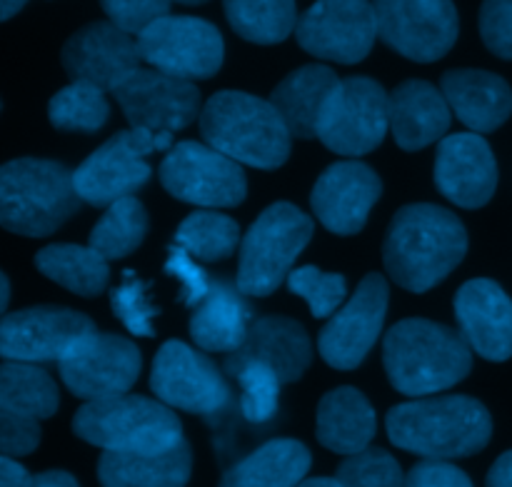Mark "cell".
<instances>
[{
    "label": "cell",
    "instance_id": "1",
    "mask_svg": "<svg viewBox=\"0 0 512 487\" xmlns=\"http://www.w3.org/2000/svg\"><path fill=\"white\" fill-rule=\"evenodd\" d=\"M468 253V230L440 205H405L385 235V268L400 288L425 293L443 283Z\"/></svg>",
    "mask_w": 512,
    "mask_h": 487
},
{
    "label": "cell",
    "instance_id": "2",
    "mask_svg": "<svg viewBox=\"0 0 512 487\" xmlns=\"http://www.w3.org/2000/svg\"><path fill=\"white\" fill-rule=\"evenodd\" d=\"M390 385L408 398H428L468 378L473 350L458 330L425 318L400 320L383 343Z\"/></svg>",
    "mask_w": 512,
    "mask_h": 487
},
{
    "label": "cell",
    "instance_id": "3",
    "mask_svg": "<svg viewBox=\"0 0 512 487\" xmlns=\"http://www.w3.org/2000/svg\"><path fill=\"white\" fill-rule=\"evenodd\" d=\"M385 428L400 450L428 460H453L480 453L490 443L493 418L480 400L448 395L398 405L385 418Z\"/></svg>",
    "mask_w": 512,
    "mask_h": 487
},
{
    "label": "cell",
    "instance_id": "4",
    "mask_svg": "<svg viewBox=\"0 0 512 487\" xmlns=\"http://www.w3.org/2000/svg\"><path fill=\"white\" fill-rule=\"evenodd\" d=\"M200 133L205 143L230 160L260 170L285 165L293 143L273 103L240 90H223L205 103L200 110Z\"/></svg>",
    "mask_w": 512,
    "mask_h": 487
},
{
    "label": "cell",
    "instance_id": "5",
    "mask_svg": "<svg viewBox=\"0 0 512 487\" xmlns=\"http://www.w3.org/2000/svg\"><path fill=\"white\" fill-rule=\"evenodd\" d=\"M83 200L73 170L63 163L18 158L0 165V228L25 238H45L63 228Z\"/></svg>",
    "mask_w": 512,
    "mask_h": 487
},
{
    "label": "cell",
    "instance_id": "6",
    "mask_svg": "<svg viewBox=\"0 0 512 487\" xmlns=\"http://www.w3.org/2000/svg\"><path fill=\"white\" fill-rule=\"evenodd\" d=\"M73 433L105 453H165L183 443V425L168 405L128 393L85 403Z\"/></svg>",
    "mask_w": 512,
    "mask_h": 487
},
{
    "label": "cell",
    "instance_id": "7",
    "mask_svg": "<svg viewBox=\"0 0 512 487\" xmlns=\"http://www.w3.org/2000/svg\"><path fill=\"white\" fill-rule=\"evenodd\" d=\"M313 238V220L290 203H275L260 213L240 243L238 285L248 298L275 293Z\"/></svg>",
    "mask_w": 512,
    "mask_h": 487
},
{
    "label": "cell",
    "instance_id": "8",
    "mask_svg": "<svg viewBox=\"0 0 512 487\" xmlns=\"http://www.w3.org/2000/svg\"><path fill=\"white\" fill-rule=\"evenodd\" d=\"M173 148V138L153 135L148 130H123L105 140L78 170H73L75 193L83 203L95 208H108L123 198H133L143 188L153 170L148 155Z\"/></svg>",
    "mask_w": 512,
    "mask_h": 487
},
{
    "label": "cell",
    "instance_id": "9",
    "mask_svg": "<svg viewBox=\"0 0 512 487\" xmlns=\"http://www.w3.org/2000/svg\"><path fill=\"white\" fill-rule=\"evenodd\" d=\"M143 63L180 80L213 78L223 68L225 43L213 23L193 15H163L138 35Z\"/></svg>",
    "mask_w": 512,
    "mask_h": 487
},
{
    "label": "cell",
    "instance_id": "10",
    "mask_svg": "<svg viewBox=\"0 0 512 487\" xmlns=\"http://www.w3.org/2000/svg\"><path fill=\"white\" fill-rule=\"evenodd\" d=\"M388 128L385 88L378 80L355 75L340 80L330 95L318 125V140L333 153L360 158L383 143Z\"/></svg>",
    "mask_w": 512,
    "mask_h": 487
},
{
    "label": "cell",
    "instance_id": "11",
    "mask_svg": "<svg viewBox=\"0 0 512 487\" xmlns=\"http://www.w3.org/2000/svg\"><path fill=\"white\" fill-rule=\"evenodd\" d=\"M160 183L173 198L203 208H233L248 195L240 163L208 143L185 140L170 148L160 163Z\"/></svg>",
    "mask_w": 512,
    "mask_h": 487
},
{
    "label": "cell",
    "instance_id": "12",
    "mask_svg": "<svg viewBox=\"0 0 512 487\" xmlns=\"http://www.w3.org/2000/svg\"><path fill=\"white\" fill-rule=\"evenodd\" d=\"M378 38L415 63L450 53L460 33L453 0H373Z\"/></svg>",
    "mask_w": 512,
    "mask_h": 487
},
{
    "label": "cell",
    "instance_id": "13",
    "mask_svg": "<svg viewBox=\"0 0 512 487\" xmlns=\"http://www.w3.org/2000/svg\"><path fill=\"white\" fill-rule=\"evenodd\" d=\"M143 355L133 340L113 333H93L75 340L58 360L65 388L83 400L125 395L138 380Z\"/></svg>",
    "mask_w": 512,
    "mask_h": 487
},
{
    "label": "cell",
    "instance_id": "14",
    "mask_svg": "<svg viewBox=\"0 0 512 487\" xmlns=\"http://www.w3.org/2000/svg\"><path fill=\"white\" fill-rule=\"evenodd\" d=\"M295 38L313 58L360 63L378 38L373 0H315L298 18Z\"/></svg>",
    "mask_w": 512,
    "mask_h": 487
},
{
    "label": "cell",
    "instance_id": "15",
    "mask_svg": "<svg viewBox=\"0 0 512 487\" xmlns=\"http://www.w3.org/2000/svg\"><path fill=\"white\" fill-rule=\"evenodd\" d=\"M150 388L160 403L193 415H215L230 403V385L213 360L180 340H168L158 350Z\"/></svg>",
    "mask_w": 512,
    "mask_h": 487
},
{
    "label": "cell",
    "instance_id": "16",
    "mask_svg": "<svg viewBox=\"0 0 512 487\" xmlns=\"http://www.w3.org/2000/svg\"><path fill=\"white\" fill-rule=\"evenodd\" d=\"M130 128L173 138L200 113V90L190 80L173 78L155 68H138L113 90Z\"/></svg>",
    "mask_w": 512,
    "mask_h": 487
},
{
    "label": "cell",
    "instance_id": "17",
    "mask_svg": "<svg viewBox=\"0 0 512 487\" xmlns=\"http://www.w3.org/2000/svg\"><path fill=\"white\" fill-rule=\"evenodd\" d=\"M390 290L383 275L370 273L353 298L328 320L318 338V350L335 370H353L378 343L388 313Z\"/></svg>",
    "mask_w": 512,
    "mask_h": 487
},
{
    "label": "cell",
    "instance_id": "18",
    "mask_svg": "<svg viewBox=\"0 0 512 487\" xmlns=\"http://www.w3.org/2000/svg\"><path fill=\"white\" fill-rule=\"evenodd\" d=\"M88 315L53 305L18 310L0 318V358L15 363H58L65 350L93 333Z\"/></svg>",
    "mask_w": 512,
    "mask_h": 487
},
{
    "label": "cell",
    "instance_id": "19",
    "mask_svg": "<svg viewBox=\"0 0 512 487\" xmlns=\"http://www.w3.org/2000/svg\"><path fill=\"white\" fill-rule=\"evenodd\" d=\"M60 60L73 83H88L103 93H113L140 68L138 40L110 20H98L70 35Z\"/></svg>",
    "mask_w": 512,
    "mask_h": 487
},
{
    "label": "cell",
    "instance_id": "20",
    "mask_svg": "<svg viewBox=\"0 0 512 487\" xmlns=\"http://www.w3.org/2000/svg\"><path fill=\"white\" fill-rule=\"evenodd\" d=\"M383 183L370 165L343 160L325 170L315 183L310 205L320 223L335 235H355L368 223L380 200Z\"/></svg>",
    "mask_w": 512,
    "mask_h": 487
},
{
    "label": "cell",
    "instance_id": "21",
    "mask_svg": "<svg viewBox=\"0 0 512 487\" xmlns=\"http://www.w3.org/2000/svg\"><path fill=\"white\" fill-rule=\"evenodd\" d=\"M435 185L460 208H483L498 188V163L488 140L478 133H455L440 140L435 153Z\"/></svg>",
    "mask_w": 512,
    "mask_h": 487
},
{
    "label": "cell",
    "instance_id": "22",
    "mask_svg": "<svg viewBox=\"0 0 512 487\" xmlns=\"http://www.w3.org/2000/svg\"><path fill=\"white\" fill-rule=\"evenodd\" d=\"M455 318L470 350L490 363L512 358V300L490 278L468 280L455 295Z\"/></svg>",
    "mask_w": 512,
    "mask_h": 487
},
{
    "label": "cell",
    "instance_id": "23",
    "mask_svg": "<svg viewBox=\"0 0 512 487\" xmlns=\"http://www.w3.org/2000/svg\"><path fill=\"white\" fill-rule=\"evenodd\" d=\"M228 358L265 365L278 375L280 383H295L313 360V345L300 323L283 315H265L253 320L245 343Z\"/></svg>",
    "mask_w": 512,
    "mask_h": 487
},
{
    "label": "cell",
    "instance_id": "24",
    "mask_svg": "<svg viewBox=\"0 0 512 487\" xmlns=\"http://www.w3.org/2000/svg\"><path fill=\"white\" fill-rule=\"evenodd\" d=\"M450 110L443 90L428 80H405L388 95V118L395 143L403 150H423L443 140L450 128Z\"/></svg>",
    "mask_w": 512,
    "mask_h": 487
},
{
    "label": "cell",
    "instance_id": "25",
    "mask_svg": "<svg viewBox=\"0 0 512 487\" xmlns=\"http://www.w3.org/2000/svg\"><path fill=\"white\" fill-rule=\"evenodd\" d=\"M450 110L475 133H493L512 113V90L488 70H448L440 80Z\"/></svg>",
    "mask_w": 512,
    "mask_h": 487
},
{
    "label": "cell",
    "instance_id": "26",
    "mask_svg": "<svg viewBox=\"0 0 512 487\" xmlns=\"http://www.w3.org/2000/svg\"><path fill=\"white\" fill-rule=\"evenodd\" d=\"M248 295L228 280H213L208 295L193 308L190 335L208 353H235L248 338L253 308Z\"/></svg>",
    "mask_w": 512,
    "mask_h": 487
},
{
    "label": "cell",
    "instance_id": "27",
    "mask_svg": "<svg viewBox=\"0 0 512 487\" xmlns=\"http://www.w3.org/2000/svg\"><path fill=\"white\" fill-rule=\"evenodd\" d=\"M340 78L328 65H303L285 75L270 93V103L288 125L293 138H318V125L330 95L338 88Z\"/></svg>",
    "mask_w": 512,
    "mask_h": 487
},
{
    "label": "cell",
    "instance_id": "28",
    "mask_svg": "<svg viewBox=\"0 0 512 487\" xmlns=\"http://www.w3.org/2000/svg\"><path fill=\"white\" fill-rule=\"evenodd\" d=\"M193 470L190 445L165 453H103L98 478L103 487H185Z\"/></svg>",
    "mask_w": 512,
    "mask_h": 487
},
{
    "label": "cell",
    "instance_id": "29",
    "mask_svg": "<svg viewBox=\"0 0 512 487\" xmlns=\"http://www.w3.org/2000/svg\"><path fill=\"white\" fill-rule=\"evenodd\" d=\"M375 410L360 390H330L318 405V440L338 455H358L375 438Z\"/></svg>",
    "mask_w": 512,
    "mask_h": 487
},
{
    "label": "cell",
    "instance_id": "30",
    "mask_svg": "<svg viewBox=\"0 0 512 487\" xmlns=\"http://www.w3.org/2000/svg\"><path fill=\"white\" fill-rule=\"evenodd\" d=\"M310 470V450L290 438L270 440L240 460L220 487H298Z\"/></svg>",
    "mask_w": 512,
    "mask_h": 487
},
{
    "label": "cell",
    "instance_id": "31",
    "mask_svg": "<svg viewBox=\"0 0 512 487\" xmlns=\"http://www.w3.org/2000/svg\"><path fill=\"white\" fill-rule=\"evenodd\" d=\"M35 268L60 288L83 298H95L108 288V260L90 245L58 243L35 255Z\"/></svg>",
    "mask_w": 512,
    "mask_h": 487
},
{
    "label": "cell",
    "instance_id": "32",
    "mask_svg": "<svg viewBox=\"0 0 512 487\" xmlns=\"http://www.w3.org/2000/svg\"><path fill=\"white\" fill-rule=\"evenodd\" d=\"M60 405L58 385L40 365L0 363V408L30 420L53 418Z\"/></svg>",
    "mask_w": 512,
    "mask_h": 487
},
{
    "label": "cell",
    "instance_id": "33",
    "mask_svg": "<svg viewBox=\"0 0 512 487\" xmlns=\"http://www.w3.org/2000/svg\"><path fill=\"white\" fill-rule=\"evenodd\" d=\"M230 28L248 43H283L298 25L295 0H223Z\"/></svg>",
    "mask_w": 512,
    "mask_h": 487
},
{
    "label": "cell",
    "instance_id": "34",
    "mask_svg": "<svg viewBox=\"0 0 512 487\" xmlns=\"http://www.w3.org/2000/svg\"><path fill=\"white\" fill-rule=\"evenodd\" d=\"M148 233V213L135 198H123L108 205L103 218L90 233V248L98 250L105 260H118L140 248Z\"/></svg>",
    "mask_w": 512,
    "mask_h": 487
},
{
    "label": "cell",
    "instance_id": "35",
    "mask_svg": "<svg viewBox=\"0 0 512 487\" xmlns=\"http://www.w3.org/2000/svg\"><path fill=\"white\" fill-rule=\"evenodd\" d=\"M240 228L233 218L215 210H198L180 223L175 245L198 260H225L238 250Z\"/></svg>",
    "mask_w": 512,
    "mask_h": 487
},
{
    "label": "cell",
    "instance_id": "36",
    "mask_svg": "<svg viewBox=\"0 0 512 487\" xmlns=\"http://www.w3.org/2000/svg\"><path fill=\"white\" fill-rule=\"evenodd\" d=\"M110 105L100 88L88 83H70L50 98L48 118L53 128L65 133H95L108 123Z\"/></svg>",
    "mask_w": 512,
    "mask_h": 487
},
{
    "label": "cell",
    "instance_id": "37",
    "mask_svg": "<svg viewBox=\"0 0 512 487\" xmlns=\"http://www.w3.org/2000/svg\"><path fill=\"white\" fill-rule=\"evenodd\" d=\"M225 373L240 385V410L248 423L263 425L278 413L280 383L278 375L270 368L258 363H240V360H225Z\"/></svg>",
    "mask_w": 512,
    "mask_h": 487
},
{
    "label": "cell",
    "instance_id": "38",
    "mask_svg": "<svg viewBox=\"0 0 512 487\" xmlns=\"http://www.w3.org/2000/svg\"><path fill=\"white\" fill-rule=\"evenodd\" d=\"M290 293L300 295L308 303L313 318H333L345 303L348 295V283L343 275L323 273L315 265H303L288 275Z\"/></svg>",
    "mask_w": 512,
    "mask_h": 487
},
{
    "label": "cell",
    "instance_id": "39",
    "mask_svg": "<svg viewBox=\"0 0 512 487\" xmlns=\"http://www.w3.org/2000/svg\"><path fill=\"white\" fill-rule=\"evenodd\" d=\"M335 478L343 487H405L398 460L380 448H368L358 455H350L338 468Z\"/></svg>",
    "mask_w": 512,
    "mask_h": 487
},
{
    "label": "cell",
    "instance_id": "40",
    "mask_svg": "<svg viewBox=\"0 0 512 487\" xmlns=\"http://www.w3.org/2000/svg\"><path fill=\"white\" fill-rule=\"evenodd\" d=\"M110 308H113L115 318L133 335H138V338H153L155 335L153 320L160 310L150 303L143 280L130 270H125L120 285L110 293Z\"/></svg>",
    "mask_w": 512,
    "mask_h": 487
},
{
    "label": "cell",
    "instance_id": "41",
    "mask_svg": "<svg viewBox=\"0 0 512 487\" xmlns=\"http://www.w3.org/2000/svg\"><path fill=\"white\" fill-rule=\"evenodd\" d=\"M110 23L130 35H140L150 23L170 15L173 0H100Z\"/></svg>",
    "mask_w": 512,
    "mask_h": 487
},
{
    "label": "cell",
    "instance_id": "42",
    "mask_svg": "<svg viewBox=\"0 0 512 487\" xmlns=\"http://www.w3.org/2000/svg\"><path fill=\"white\" fill-rule=\"evenodd\" d=\"M165 273L178 280L180 303L188 305V308H195L208 295L210 285H213V278L195 263L193 255H188L178 245L170 248L168 260H165Z\"/></svg>",
    "mask_w": 512,
    "mask_h": 487
},
{
    "label": "cell",
    "instance_id": "43",
    "mask_svg": "<svg viewBox=\"0 0 512 487\" xmlns=\"http://www.w3.org/2000/svg\"><path fill=\"white\" fill-rule=\"evenodd\" d=\"M480 35L490 53L512 60V0H485L480 8Z\"/></svg>",
    "mask_w": 512,
    "mask_h": 487
},
{
    "label": "cell",
    "instance_id": "44",
    "mask_svg": "<svg viewBox=\"0 0 512 487\" xmlns=\"http://www.w3.org/2000/svg\"><path fill=\"white\" fill-rule=\"evenodd\" d=\"M40 443L38 420L20 418L10 410L0 408V455L5 458H20L30 455Z\"/></svg>",
    "mask_w": 512,
    "mask_h": 487
},
{
    "label": "cell",
    "instance_id": "45",
    "mask_svg": "<svg viewBox=\"0 0 512 487\" xmlns=\"http://www.w3.org/2000/svg\"><path fill=\"white\" fill-rule=\"evenodd\" d=\"M405 487H473V483L463 470L445 460H425L410 470Z\"/></svg>",
    "mask_w": 512,
    "mask_h": 487
},
{
    "label": "cell",
    "instance_id": "46",
    "mask_svg": "<svg viewBox=\"0 0 512 487\" xmlns=\"http://www.w3.org/2000/svg\"><path fill=\"white\" fill-rule=\"evenodd\" d=\"M30 475L28 470L20 463H15L13 458H5L0 455V487H28Z\"/></svg>",
    "mask_w": 512,
    "mask_h": 487
},
{
    "label": "cell",
    "instance_id": "47",
    "mask_svg": "<svg viewBox=\"0 0 512 487\" xmlns=\"http://www.w3.org/2000/svg\"><path fill=\"white\" fill-rule=\"evenodd\" d=\"M488 487H512V450L500 455L488 473Z\"/></svg>",
    "mask_w": 512,
    "mask_h": 487
},
{
    "label": "cell",
    "instance_id": "48",
    "mask_svg": "<svg viewBox=\"0 0 512 487\" xmlns=\"http://www.w3.org/2000/svg\"><path fill=\"white\" fill-rule=\"evenodd\" d=\"M28 487H80V485L73 475L63 473V470H48V473L33 475Z\"/></svg>",
    "mask_w": 512,
    "mask_h": 487
},
{
    "label": "cell",
    "instance_id": "49",
    "mask_svg": "<svg viewBox=\"0 0 512 487\" xmlns=\"http://www.w3.org/2000/svg\"><path fill=\"white\" fill-rule=\"evenodd\" d=\"M25 3H28V0H0V23H3V20H10L13 15H18L20 10L25 8Z\"/></svg>",
    "mask_w": 512,
    "mask_h": 487
},
{
    "label": "cell",
    "instance_id": "50",
    "mask_svg": "<svg viewBox=\"0 0 512 487\" xmlns=\"http://www.w3.org/2000/svg\"><path fill=\"white\" fill-rule=\"evenodd\" d=\"M8 303H10V283H8V278L0 273V318H3Z\"/></svg>",
    "mask_w": 512,
    "mask_h": 487
},
{
    "label": "cell",
    "instance_id": "51",
    "mask_svg": "<svg viewBox=\"0 0 512 487\" xmlns=\"http://www.w3.org/2000/svg\"><path fill=\"white\" fill-rule=\"evenodd\" d=\"M298 487H343L338 478H310L303 480Z\"/></svg>",
    "mask_w": 512,
    "mask_h": 487
},
{
    "label": "cell",
    "instance_id": "52",
    "mask_svg": "<svg viewBox=\"0 0 512 487\" xmlns=\"http://www.w3.org/2000/svg\"><path fill=\"white\" fill-rule=\"evenodd\" d=\"M173 3H183V5H203L208 0H173Z\"/></svg>",
    "mask_w": 512,
    "mask_h": 487
}]
</instances>
